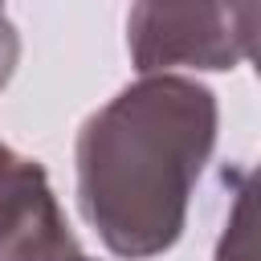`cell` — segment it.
<instances>
[{"instance_id":"cell-4","label":"cell","mask_w":261,"mask_h":261,"mask_svg":"<svg viewBox=\"0 0 261 261\" xmlns=\"http://www.w3.org/2000/svg\"><path fill=\"white\" fill-rule=\"evenodd\" d=\"M216 261H257L249 192H237V200H232V212H228L224 232H220V245H216Z\"/></svg>"},{"instance_id":"cell-1","label":"cell","mask_w":261,"mask_h":261,"mask_svg":"<svg viewBox=\"0 0 261 261\" xmlns=\"http://www.w3.org/2000/svg\"><path fill=\"white\" fill-rule=\"evenodd\" d=\"M216 94L184 73H151L118 90L77 130V208L126 261L167 253L192 188L216 147Z\"/></svg>"},{"instance_id":"cell-3","label":"cell","mask_w":261,"mask_h":261,"mask_svg":"<svg viewBox=\"0 0 261 261\" xmlns=\"http://www.w3.org/2000/svg\"><path fill=\"white\" fill-rule=\"evenodd\" d=\"M77 253L45 167L0 143V261H73Z\"/></svg>"},{"instance_id":"cell-2","label":"cell","mask_w":261,"mask_h":261,"mask_svg":"<svg viewBox=\"0 0 261 261\" xmlns=\"http://www.w3.org/2000/svg\"><path fill=\"white\" fill-rule=\"evenodd\" d=\"M261 4H135L126 49L143 77L184 69H232L253 57Z\"/></svg>"}]
</instances>
